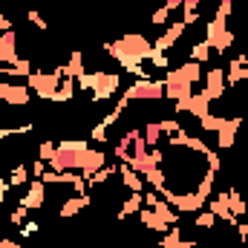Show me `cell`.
<instances>
[{"mask_svg": "<svg viewBox=\"0 0 248 248\" xmlns=\"http://www.w3.org/2000/svg\"><path fill=\"white\" fill-rule=\"evenodd\" d=\"M104 52L122 63L124 72H130V75H136V78H153L150 69L141 66V63L147 61V55L153 52V44H150L144 35L130 32V35H124V38H119V41L104 44Z\"/></svg>", "mask_w": 248, "mask_h": 248, "instance_id": "1", "label": "cell"}, {"mask_svg": "<svg viewBox=\"0 0 248 248\" xmlns=\"http://www.w3.org/2000/svg\"><path fill=\"white\" fill-rule=\"evenodd\" d=\"M231 12H234V0H219L217 15H214V20H211L208 29H205V41H208L211 49L219 52V55L228 52L231 44H234V32L228 29V17H231Z\"/></svg>", "mask_w": 248, "mask_h": 248, "instance_id": "2", "label": "cell"}, {"mask_svg": "<svg viewBox=\"0 0 248 248\" xmlns=\"http://www.w3.org/2000/svg\"><path fill=\"white\" fill-rule=\"evenodd\" d=\"M75 84H78V90H84L90 95V101H107L122 87V75H116V72H84Z\"/></svg>", "mask_w": 248, "mask_h": 248, "instance_id": "3", "label": "cell"}, {"mask_svg": "<svg viewBox=\"0 0 248 248\" xmlns=\"http://www.w3.org/2000/svg\"><path fill=\"white\" fill-rule=\"evenodd\" d=\"M63 78H66V69H63V66H55L52 72L35 69V72L26 78V84H29V90H32L38 98H44V101H55V95H58V90H61Z\"/></svg>", "mask_w": 248, "mask_h": 248, "instance_id": "4", "label": "cell"}, {"mask_svg": "<svg viewBox=\"0 0 248 248\" xmlns=\"http://www.w3.org/2000/svg\"><path fill=\"white\" fill-rule=\"evenodd\" d=\"M124 101H165V81L162 78H136L122 95Z\"/></svg>", "mask_w": 248, "mask_h": 248, "instance_id": "5", "label": "cell"}, {"mask_svg": "<svg viewBox=\"0 0 248 248\" xmlns=\"http://www.w3.org/2000/svg\"><path fill=\"white\" fill-rule=\"evenodd\" d=\"M141 153H147V144H144V133H141L139 127H133V130H127L122 139H119L116 156L122 159V165H130V162H136Z\"/></svg>", "mask_w": 248, "mask_h": 248, "instance_id": "6", "label": "cell"}, {"mask_svg": "<svg viewBox=\"0 0 248 248\" xmlns=\"http://www.w3.org/2000/svg\"><path fill=\"white\" fill-rule=\"evenodd\" d=\"M0 101L12 104V107H23L32 101V93H29V84H12L6 78H0Z\"/></svg>", "mask_w": 248, "mask_h": 248, "instance_id": "7", "label": "cell"}, {"mask_svg": "<svg viewBox=\"0 0 248 248\" xmlns=\"http://www.w3.org/2000/svg\"><path fill=\"white\" fill-rule=\"evenodd\" d=\"M162 81H179V84H187V87H196V84L202 81V63L185 61L182 66L168 69V75H165Z\"/></svg>", "mask_w": 248, "mask_h": 248, "instance_id": "8", "label": "cell"}, {"mask_svg": "<svg viewBox=\"0 0 248 248\" xmlns=\"http://www.w3.org/2000/svg\"><path fill=\"white\" fill-rule=\"evenodd\" d=\"M176 113H187V116H193V119L199 122L202 116H208V113H211V101H208V95L199 90V93L187 95L185 101H176Z\"/></svg>", "mask_w": 248, "mask_h": 248, "instance_id": "9", "label": "cell"}, {"mask_svg": "<svg viewBox=\"0 0 248 248\" xmlns=\"http://www.w3.org/2000/svg\"><path fill=\"white\" fill-rule=\"evenodd\" d=\"M202 81H205L202 93L208 95V101H211V104H214V101H219V98L225 95V90H228V84H225V69H219V66H214Z\"/></svg>", "mask_w": 248, "mask_h": 248, "instance_id": "10", "label": "cell"}, {"mask_svg": "<svg viewBox=\"0 0 248 248\" xmlns=\"http://www.w3.org/2000/svg\"><path fill=\"white\" fill-rule=\"evenodd\" d=\"M44 202H46V182L44 179H32V185L26 187V193L20 196L17 205H23L26 211H38V208H44Z\"/></svg>", "mask_w": 248, "mask_h": 248, "instance_id": "11", "label": "cell"}, {"mask_svg": "<svg viewBox=\"0 0 248 248\" xmlns=\"http://www.w3.org/2000/svg\"><path fill=\"white\" fill-rule=\"evenodd\" d=\"M20 61L17 55V32L9 29V32H0V63L3 66H12V63Z\"/></svg>", "mask_w": 248, "mask_h": 248, "instance_id": "12", "label": "cell"}, {"mask_svg": "<svg viewBox=\"0 0 248 248\" xmlns=\"http://www.w3.org/2000/svg\"><path fill=\"white\" fill-rule=\"evenodd\" d=\"M185 29H187V26L182 23V20L170 23V26H168V29H165V32H162L156 41H153V49H156V52H168V49H170V46H173V44H176L182 35H185Z\"/></svg>", "mask_w": 248, "mask_h": 248, "instance_id": "13", "label": "cell"}, {"mask_svg": "<svg viewBox=\"0 0 248 248\" xmlns=\"http://www.w3.org/2000/svg\"><path fill=\"white\" fill-rule=\"evenodd\" d=\"M93 205V196L90 193H72L69 199H63V205L58 208V217L63 219H69V217H78L84 208H90Z\"/></svg>", "mask_w": 248, "mask_h": 248, "instance_id": "14", "label": "cell"}, {"mask_svg": "<svg viewBox=\"0 0 248 248\" xmlns=\"http://www.w3.org/2000/svg\"><path fill=\"white\" fill-rule=\"evenodd\" d=\"M208 205H211V214H214L217 219H222V222H228V225H237V222H240V219H234V214H231V208H228V190L211 196Z\"/></svg>", "mask_w": 248, "mask_h": 248, "instance_id": "15", "label": "cell"}, {"mask_svg": "<svg viewBox=\"0 0 248 248\" xmlns=\"http://www.w3.org/2000/svg\"><path fill=\"white\" fill-rule=\"evenodd\" d=\"M243 127V119H225V124L217 130V144L219 147H234V139Z\"/></svg>", "mask_w": 248, "mask_h": 248, "instance_id": "16", "label": "cell"}, {"mask_svg": "<svg viewBox=\"0 0 248 248\" xmlns=\"http://www.w3.org/2000/svg\"><path fill=\"white\" fill-rule=\"evenodd\" d=\"M32 72H35L32 69V58H20L12 66H0V78H6V81H12V78H29Z\"/></svg>", "mask_w": 248, "mask_h": 248, "instance_id": "17", "label": "cell"}, {"mask_svg": "<svg viewBox=\"0 0 248 248\" xmlns=\"http://www.w3.org/2000/svg\"><path fill=\"white\" fill-rule=\"evenodd\" d=\"M139 219H141V225H144V228L159 231V234H165V231L170 228V225H168V222H165L156 211H153V208H144V205H141V211H139Z\"/></svg>", "mask_w": 248, "mask_h": 248, "instance_id": "18", "label": "cell"}, {"mask_svg": "<svg viewBox=\"0 0 248 248\" xmlns=\"http://www.w3.org/2000/svg\"><path fill=\"white\" fill-rule=\"evenodd\" d=\"M119 176H122V185L133 193H144V179L130 168V165H119Z\"/></svg>", "mask_w": 248, "mask_h": 248, "instance_id": "19", "label": "cell"}, {"mask_svg": "<svg viewBox=\"0 0 248 248\" xmlns=\"http://www.w3.org/2000/svg\"><path fill=\"white\" fill-rule=\"evenodd\" d=\"M196 243L193 240H182V234H179V228L173 225L165 237H162V243H159V248H193Z\"/></svg>", "mask_w": 248, "mask_h": 248, "instance_id": "20", "label": "cell"}, {"mask_svg": "<svg viewBox=\"0 0 248 248\" xmlns=\"http://www.w3.org/2000/svg\"><path fill=\"white\" fill-rule=\"evenodd\" d=\"M141 205H144V196L141 193H133L130 190V196L122 202V208H119V219H124V217H133V214H139L141 211Z\"/></svg>", "mask_w": 248, "mask_h": 248, "instance_id": "21", "label": "cell"}, {"mask_svg": "<svg viewBox=\"0 0 248 248\" xmlns=\"http://www.w3.org/2000/svg\"><path fill=\"white\" fill-rule=\"evenodd\" d=\"M211 55H214V49H211V44H208V41L202 38L199 44H193V46H190V52H187V61L205 63L208 58H211Z\"/></svg>", "mask_w": 248, "mask_h": 248, "instance_id": "22", "label": "cell"}, {"mask_svg": "<svg viewBox=\"0 0 248 248\" xmlns=\"http://www.w3.org/2000/svg\"><path fill=\"white\" fill-rule=\"evenodd\" d=\"M141 133H144V144H147V147H156V144L162 141V136H165V133H162V122H147Z\"/></svg>", "mask_w": 248, "mask_h": 248, "instance_id": "23", "label": "cell"}, {"mask_svg": "<svg viewBox=\"0 0 248 248\" xmlns=\"http://www.w3.org/2000/svg\"><path fill=\"white\" fill-rule=\"evenodd\" d=\"M228 208H231V214H234V219L237 217H246L248 214V205H246V199L234 190V187H228Z\"/></svg>", "mask_w": 248, "mask_h": 248, "instance_id": "24", "label": "cell"}, {"mask_svg": "<svg viewBox=\"0 0 248 248\" xmlns=\"http://www.w3.org/2000/svg\"><path fill=\"white\" fill-rule=\"evenodd\" d=\"M199 6H202V0H185L182 3V23L185 26H193L199 20Z\"/></svg>", "mask_w": 248, "mask_h": 248, "instance_id": "25", "label": "cell"}, {"mask_svg": "<svg viewBox=\"0 0 248 248\" xmlns=\"http://www.w3.org/2000/svg\"><path fill=\"white\" fill-rule=\"evenodd\" d=\"M63 69H66L69 78L78 81V78L84 75V55H81V52H72V55H69V63H63Z\"/></svg>", "mask_w": 248, "mask_h": 248, "instance_id": "26", "label": "cell"}, {"mask_svg": "<svg viewBox=\"0 0 248 248\" xmlns=\"http://www.w3.org/2000/svg\"><path fill=\"white\" fill-rule=\"evenodd\" d=\"M222 124H225V116H214V113H208V116H202V119H199V127H202V130H208V133H217Z\"/></svg>", "mask_w": 248, "mask_h": 248, "instance_id": "27", "label": "cell"}, {"mask_svg": "<svg viewBox=\"0 0 248 248\" xmlns=\"http://www.w3.org/2000/svg\"><path fill=\"white\" fill-rule=\"evenodd\" d=\"M26 179H29V168H26V165H17V168L9 173V187L26 185Z\"/></svg>", "mask_w": 248, "mask_h": 248, "instance_id": "28", "label": "cell"}, {"mask_svg": "<svg viewBox=\"0 0 248 248\" xmlns=\"http://www.w3.org/2000/svg\"><path fill=\"white\" fill-rule=\"evenodd\" d=\"M193 225H196V228H202V231H208V228H214V225H217V217H214L211 211H199V214L193 217Z\"/></svg>", "mask_w": 248, "mask_h": 248, "instance_id": "29", "label": "cell"}, {"mask_svg": "<svg viewBox=\"0 0 248 248\" xmlns=\"http://www.w3.org/2000/svg\"><path fill=\"white\" fill-rule=\"evenodd\" d=\"M55 150H58L55 141H41V147H38V159H41V162H49V159L55 156Z\"/></svg>", "mask_w": 248, "mask_h": 248, "instance_id": "30", "label": "cell"}, {"mask_svg": "<svg viewBox=\"0 0 248 248\" xmlns=\"http://www.w3.org/2000/svg\"><path fill=\"white\" fill-rule=\"evenodd\" d=\"M26 17H29V23H35L41 32H46V29H49V23L44 20V15H41L38 9H29V12H26Z\"/></svg>", "mask_w": 248, "mask_h": 248, "instance_id": "31", "label": "cell"}, {"mask_svg": "<svg viewBox=\"0 0 248 248\" xmlns=\"http://www.w3.org/2000/svg\"><path fill=\"white\" fill-rule=\"evenodd\" d=\"M168 17H170V9H168V6H162V9H156V12H153L150 23H153V26H165V23H168Z\"/></svg>", "mask_w": 248, "mask_h": 248, "instance_id": "32", "label": "cell"}, {"mask_svg": "<svg viewBox=\"0 0 248 248\" xmlns=\"http://www.w3.org/2000/svg\"><path fill=\"white\" fill-rule=\"evenodd\" d=\"M26 217H29V211H26L23 205H17V208L9 214V222H12V225H23V222H26Z\"/></svg>", "mask_w": 248, "mask_h": 248, "instance_id": "33", "label": "cell"}, {"mask_svg": "<svg viewBox=\"0 0 248 248\" xmlns=\"http://www.w3.org/2000/svg\"><path fill=\"white\" fill-rule=\"evenodd\" d=\"M38 231H41V228H38V222H32V219L20 225V237H23V240H26V237H32V234H38Z\"/></svg>", "mask_w": 248, "mask_h": 248, "instance_id": "34", "label": "cell"}, {"mask_svg": "<svg viewBox=\"0 0 248 248\" xmlns=\"http://www.w3.org/2000/svg\"><path fill=\"white\" fill-rule=\"evenodd\" d=\"M234 228H237V234H240V240H243V243H248V222H237Z\"/></svg>", "mask_w": 248, "mask_h": 248, "instance_id": "35", "label": "cell"}, {"mask_svg": "<svg viewBox=\"0 0 248 248\" xmlns=\"http://www.w3.org/2000/svg\"><path fill=\"white\" fill-rule=\"evenodd\" d=\"M182 3H185V0H165V6L170 9V15H173V12H182Z\"/></svg>", "mask_w": 248, "mask_h": 248, "instance_id": "36", "label": "cell"}, {"mask_svg": "<svg viewBox=\"0 0 248 248\" xmlns=\"http://www.w3.org/2000/svg\"><path fill=\"white\" fill-rule=\"evenodd\" d=\"M9 29H15V26H12V20L0 15V32H9Z\"/></svg>", "mask_w": 248, "mask_h": 248, "instance_id": "37", "label": "cell"}, {"mask_svg": "<svg viewBox=\"0 0 248 248\" xmlns=\"http://www.w3.org/2000/svg\"><path fill=\"white\" fill-rule=\"evenodd\" d=\"M6 190H9V179H0V202L6 199Z\"/></svg>", "mask_w": 248, "mask_h": 248, "instance_id": "38", "label": "cell"}, {"mask_svg": "<svg viewBox=\"0 0 248 248\" xmlns=\"http://www.w3.org/2000/svg\"><path fill=\"white\" fill-rule=\"evenodd\" d=\"M193 248H211V246H199V243H196V246H193Z\"/></svg>", "mask_w": 248, "mask_h": 248, "instance_id": "39", "label": "cell"}, {"mask_svg": "<svg viewBox=\"0 0 248 248\" xmlns=\"http://www.w3.org/2000/svg\"><path fill=\"white\" fill-rule=\"evenodd\" d=\"M12 248H20V243H17V240H15V246H12Z\"/></svg>", "mask_w": 248, "mask_h": 248, "instance_id": "40", "label": "cell"}]
</instances>
